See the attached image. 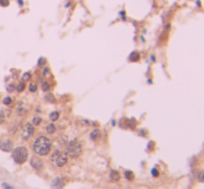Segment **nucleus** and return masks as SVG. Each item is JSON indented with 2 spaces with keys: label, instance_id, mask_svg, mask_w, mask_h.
<instances>
[{
  "label": "nucleus",
  "instance_id": "obj_1",
  "mask_svg": "<svg viewBox=\"0 0 204 189\" xmlns=\"http://www.w3.org/2000/svg\"><path fill=\"white\" fill-rule=\"evenodd\" d=\"M32 149L38 156H46L51 150V140L42 135V136L35 139V142L32 143Z\"/></svg>",
  "mask_w": 204,
  "mask_h": 189
},
{
  "label": "nucleus",
  "instance_id": "obj_2",
  "mask_svg": "<svg viewBox=\"0 0 204 189\" xmlns=\"http://www.w3.org/2000/svg\"><path fill=\"white\" fill-rule=\"evenodd\" d=\"M83 152V145H82L79 140H71V142L67 143V146H65V153H67L69 157H72V159H77L79 157Z\"/></svg>",
  "mask_w": 204,
  "mask_h": 189
},
{
  "label": "nucleus",
  "instance_id": "obj_3",
  "mask_svg": "<svg viewBox=\"0 0 204 189\" xmlns=\"http://www.w3.org/2000/svg\"><path fill=\"white\" fill-rule=\"evenodd\" d=\"M28 159V149L25 146H18L13 150V160L17 164H22Z\"/></svg>",
  "mask_w": 204,
  "mask_h": 189
},
{
  "label": "nucleus",
  "instance_id": "obj_4",
  "mask_svg": "<svg viewBox=\"0 0 204 189\" xmlns=\"http://www.w3.org/2000/svg\"><path fill=\"white\" fill-rule=\"evenodd\" d=\"M50 161H51V164L56 166V167H64L65 164H67V161H68L67 153L57 150V152H54L53 154H51V157H50Z\"/></svg>",
  "mask_w": 204,
  "mask_h": 189
},
{
  "label": "nucleus",
  "instance_id": "obj_5",
  "mask_svg": "<svg viewBox=\"0 0 204 189\" xmlns=\"http://www.w3.org/2000/svg\"><path fill=\"white\" fill-rule=\"evenodd\" d=\"M33 132H35V125L31 124V122H27V124H24L22 127H21V136H22V139H29L33 135Z\"/></svg>",
  "mask_w": 204,
  "mask_h": 189
},
{
  "label": "nucleus",
  "instance_id": "obj_6",
  "mask_svg": "<svg viewBox=\"0 0 204 189\" xmlns=\"http://www.w3.org/2000/svg\"><path fill=\"white\" fill-rule=\"evenodd\" d=\"M31 166L35 168L36 171H42L43 170V160H41L39 157H32L31 159Z\"/></svg>",
  "mask_w": 204,
  "mask_h": 189
},
{
  "label": "nucleus",
  "instance_id": "obj_7",
  "mask_svg": "<svg viewBox=\"0 0 204 189\" xmlns=\"http://www.w3.org/2000/svg\"><path fill=\"white\" fill-rule=\"evenodd\" d=\"M0 149L4 150V152H11V150H13V142L9 140V139L1 140V142H0Z\"/></svg>",
  "mask_w": 204,
  "mask_h": 189
},
{
  "label": "nucleus",
  "instance_id": "obj_8",
  "mask_svg": "<svg viewBox=\"0 0 204 189\" xmlns=\"http://www.w3.org/2000/svg\"><path fill=\"white\" fill-rule=\"evenodd\" d=\"M15 113H17V115H20V117H24V115L28 113V109L27 107H24L22 103H18L17 107H15Z\"/></svg>",
  "mask_w": 204,
  "mask_h": 189
},
{
  "label": "nucleus",
  "instance_id": "obj_9",
  "mask_svg": "<svg viewBox=\"0 0 204 189\" xmlns=\"http://www.w3.org/2000/svg\"><path fill=\"white\" fill-rule=\"evenodd\" d=\"M101 138V131L100 129H93L90 132V139L92 140H99Z\"/></svg>",
  "mask_w": 204,
  "mask_h": 189
},
{
  "label": "nucleus",
  "instance_id": "obj_10",
  "mask_svg": "<svg viewBox=\"0 0 204 189\" xmlns=\"http://www.w3.org/2000/svg\"><path fill=\"white\" fill-rule=\"evenodd\" d=\"M195 177H196V180L199 181V182H203L204 184V170H196Z\"/></svg>",
  "mask_w": 204,
  "mask_h": 189
},
{
  "label": "nucleus",
  "instance_id": "obj_11",
  "mask_svg": "<svg viewBox=\"0 0 204 189\" xmlns=\"http://www.w3.org/2000/svg\"><path fill=\"white\" fill-rule=\"evenodd\" d=\"M51 185H53L54 188H56V186H59V188H63V186H64L65 184H64V180H63V178H56V180L53 181V184H51Z\"/></svg>",
  "mask_w": 204,
  "mask_h": 189
},
{
  "label": "nucleus",
  "instance_id": "obj_12",
  "mask_svg": "<svg viewBox=\"0 0 204 189\" xmlns=\"http://www.w3.org/2000/svg\"><path fill=\"white\" fill-rule=\"evenodd\" d=\"M110 178H111L113 182H118L121 177H119V174H118V171H114L113 170V171H111V174H110Z\"/></svg>",
  "mask_w": 204,
  "mask_h": 189
},
{
  "label": "nucleus",
  "instance_id": "obj_13",
  "mask_svg": "<svg viewBox=\"0 0 204 189\" xmlns=\"http://www.w3.org/2000/svg\"><path fill=\"white\" fill-rule=\"evenodd\" d=\"M77 124L79 125V127H83V128H86V127H89V125H92L90 121H86V120H78Z\"/></svg>",
  "mask_w": 204,
  "mask_h": 189
},
{
  "label": "nucleus",
  "instance_id": "obj_14",
  "mask_svg": "<svg viewBox=\"0 0 204 189\" xmlns=\"http://www.w3.org/2000/svg\"><path fill=\"white\" fill-rule=\"evenodd\" d=\"M46 132H47V134H54L56 132V125L54 124H50V125H47V127H46Z\"/></svg>",
  "mask_w": 204,
  "mask_h": 189
},
{
  "label": "nucleus",
  "instance_id": "obj_15",
  "mask_svg": "<svg viewBox=\"0 0 204 189\" xmlns=\"http://www.w3.org/2000/svg\"><path fill=\"white\" fill-rule=\"evenodd\" d=\"M50 121H56V120H59L60 118V113L59 111H53V113H51V114H50Z\"/></svg>",
  "mask_w": 204,
  "mask_h": 189
},
{
  "label": "nucleus",
  "instance_id": "obj_16",
  "mask_svg": "<svg viewBox=\"0 0 204 189\" xmlns=\"http://www.w3.org/2000/svg\"><path fill=\"white\" fill-rule=\"evenodd\" d=\"M3 104L11 106V104H13V99H11V97H4V99H3Z\"/></svg>",
  "mask_w": 204,
  "mask_h": 189
},
{
  "label": "nucleus",
  "instance_id": "obj_17",
  "mask_svg": "<svg viewBox=\"0 0 204 189\" xmlns=\"http://www.w3.org/2000/svg\"><path fill=\"white\" fill-rule=\"evenodd\" d=\"M15 89H17V92H22L24 89H25V82H24V81H22V82H20Z\"/></svg>",
  "mask_w": 204,
  "mask_h": 189
},
{
  "label": "nucleus",
  "instance_id": "obj_18",
  "mask_svg": "<svg viewBox=\"0 0 204 189\" xmlns=\"http://www.w3.org/2000/svg\"><path fill=\"white\" fill-rule=\"evenodd\" d=\"M125 178H127V180H129V181H132L133 178H135V177H133V174H132L131 171H125Z\"/></svg>",
  "mask_w": 204,
  "mask_h": 189
},
{
  "label": "nucleus",
  "instance_id": "obj_19",
  "mask_svg": "<svg viewBox=\"0 0 204 189\" xmlns=\"http://www.w3.org/2000/svg\"><path fill=\"white\" fill-rule=\"evenodd\" d=\"M22 81H24V82H28V81H31V74H29V72H25V74L22 75Z\"/></svg>",
  "mask_w": 204,
  "mask_h": 189
},
{
  "label": "nucleus",
  "instance_id": "obj_20",
  "mask_svg": "<svg viewBox=\"0 0 204 189\" xmlns=\"http://www.w3.org/2000/svg\"><path fill=\"white\" fill-rule=\"evenodd\" d=\"M41 118H39V117H35V118H33V120H32V124L35 125V127H38V125L41 124Z\"/></svg>",
  "mask_w": 204,
  "mask_h": 189
},
{
  "label": "nucleus",
  "instance_id": "obj_21",
  "mask_svg": "<svg viewBox=\"0 0 204 189\" xmlns=\"http://www.w3.org/2000/svg\"><path fill=\"white\" fill-rule=\"evenodd\" d=\"M36 89H38L36 83H31V85H29V91H31V92H36Z\"/></svg>",
  "mask_w": 204,
  "mask_h": 189
},
{
  "label": "nucleus",
  "instance_id": "obj_22",
  "mask_svg": "<svg viewBox=\"0 0 204 189\" xmlns=\"http://www.w3.org/2000/svg\"><path fill=\"white\" fill-rule=\"evenodd\" d=\"M42 89L46 92V91H49V89H50V85H49V83H46V82H43V83H42Z\"/></svg>",
  "mask_w": 204,
  "mask_h": 189
},
{
  "label": "nucleus",
  "instance_id": "obj_23",
  "mask_svg": "<svg viewBox=\"0 0 204 189\" xmlns=\"http://www.w3.org/2000/svg\"><path fill=\"white\" fill-rule=\"evenodd\" d=\"M137 57H139V54H137V53H133V54L129 57V60H131V61H136V59H137Z\"/></svg>",
  "mask_w": 204,
  "mask_h": 189
},
{
  "label": "nucleus",
  "instance_id": "obj_24",
  "mask_svg": "<svg viewBox=\"0 0 204 189\" xmlns=\"http://www.w3.org/2000/svg\"><path fill=\"white\" fill-rule=\"evenodd\" d=\"M14 89H15V86H14V85H7V91H9V92H13Z\"/></svg>",
  "mask_w": 204,
  "mask_h": 189
},
{
  "label": "nucleus",
  "instance_id": "obj_25",
  "mask_svg": "<svg viewBox=\"0 0 204 189\" xmlns=\"http://www.w3.org/2000/svg\"><path fill=\"white\" fill-rule=\"evenodd\" d=\"M0 4L4 6V7L6 6H9V0H0Z\"/></svg>",
  "mask_w": 204,
  "mask_h": 189
},
{
  "label": "nucleus",
  "instance_id": "obj_26",
  "mask_svg": "<svg viewBox=\"0 0 204 189\" xmlns=\"http://www.w3.org/2000/svg\"><path fill=\"white\" fill-rule=\"evenodd\" d=\"M4 121V117H3V113H0V124Z\"/></svg>",
  "mask_w": 204,
  "mask_h": 189
},
{
  "label": "nucleus",
  "instance_id": "obj_27",
  "mask_svg": "<svg viewBox=\"0 0 204 189\" xmlns=\"http://www.w3.org/2000/svg\"><path fill=\"white\" fill-rule=\"evenodd\" d=\"M49 74V68H45L43 70V75H47Z\"/></svg>",
  "mask_w": 204,
  "mask_h": 189
},
{
  "label": "nucleus",
  "instance_id": "obj_28",
  "mask_svg": "<svg viewBox=\"0 0 204 189\" xmlns=\"http://www.w3.org/2000/svg\"><path fill=\"white\" fill-rule=\"evenodd\" d=\"M153 175H154V177H157V175H158V172H157V170H156V168H154V170H153Z\"/></svg>",
  "mask_w": 204,
  "mask_h": 189
}]
</instances>
